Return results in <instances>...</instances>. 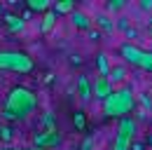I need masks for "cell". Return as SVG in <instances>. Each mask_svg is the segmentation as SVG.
<instances>
[{
    "mask_svg": "<svg viewBox=\"0 0 152 150\" xmlns=\"http://www.w3.org/2000/svg\"><path fill=\"white\" fill-rule=\"evenodd\" d=\"M38 108V94L23 85L12 87L7 96H5V103H2V120L5 122H19L26 120L31 112Z\"/></svg>",
    "mask_w": 152,
    "mask_h": 150,
    "instance_id": "1",
    "label": "cell"
},
{
    "mask_svg": "<svg viewBox=\"0 0 152 150\" xmlns=\"http://www.w3.org/2000/svg\"><path fill=\"white\" fill-rule=\"evenodd\" d=\"M136 106V99H133V89L131 87H119L115 89L105 101H103V115L105 117H129V112Z\"/></svg>",
    "mask_w": 152,
    "mask_h": 150,
    "instance_id": "2",
    "label": "cell"
},
{
    "mask_svg": "<svg viewBox=\"0 0 152 150\" xmlns=\"http://www.w3.org/2000/svg\"><path fill=\"white\" fill-rule=\"evenodd\" d=\"M35 68L33 56L17 49H0V71H14V73H31Z\"/></svg>",
    "mask_w": 152,
    "mask_h": 150,
    "instance_id": "3",
    "label": "cell"
},
{
    "mask_svg": "<svg viewBox=\"0 0 152 150\" xmlns=\"http://www.w3.org/2000/svg\"><path fill=\"white\" fill-rule=\"evenodd\" d=\"M136 131H138V124H136V120H133L131 115L117 120L113 150H131V146L136 143Z\"/></svg>",
    "mask_w": 152,
    "mask_h": 150,
    "instance_id": "4",
    "label": "cell"
},
{
    "mask_svg": "<svg viewBox=\"0 0 152 150\" xmlns=\"http://www.w3.org/2000/svg\"><path fill=\"white\" fill-rule=\"evenodd\" d=\"M33 146L42 150L58 148L61 146V134L58 131H38V134H33Z\"/></svg>",
    "mask_w": 152,
    "mask_h": 150,
    "instance_id": "5",
    "label": "cell"
},
{
    "mask_svg": "<svg viewBox=\"0 0 152 150\" xmlns=\"http://www.w3.org/2000/svg\"><path fill=\"white\" fill-rule=\"evenodd\" d=\"M119 54H122V59L126 61V63H131V66H140V59H143V54H145V49H140L138 45H133V42H124L122 47H119Z\"/></svg>",
    "mask_w": 152,
    "mask_h": 150,
    "instance_id": "6",
    "label": "cell"
},
{
    "mask_svg": "<svg viewBox=\"0 0 152 150\" xmlns=\"http://www.w3.org/2000/svg\"><path fill=\"white\" fill-rule=\"evenodd\" d=\"M113 82H110V77H103V75H98L94 82V96L96 99H101V101H105L110 94H113Z\"/></svg>",
    "mask_w": 152,
    "mask_h": 150,
    "instance_id": "7",
    "label": "cell"
},
{
    "mask_svg": "<svg viewBox=\"0 0 152 150\" xmlns=\"http://www.w3.org/2000/svg\"><path fill=\"white\" fill-rule=\"evenodd\" d=\"M77 94H80V101L82 103H87L94 96V85L87 80V75H77Z\"/></svg>",
    "mask_w": 152,
    "mask_h": 150,
    "instance_id": "8",
    "label": "cell"
},
{
    "mask_svg": "<svg viewBox=\"0 0 152 150\" xmlns=\"http://www.w3.org/2000/svg\"><path fill=\"white\" fill-rule=\"evenodd\" d=\"M70 24H73L75 28H80V31H91V19L87 17L84 12H80V10H75V12L70 14Z\"/></svg>",
    "mask_w": 152,
    "mask_h": 150,
    "instance_id": "9",
    "label": "cell"
},
{
    "mask_svg": "<svg viewBox=\"0 0 152 150\" xmlns=\"http://www.w3.org/2000/svg\"><path fill=\"white\" fill-rule=\"evenodd\" d=\"M2 19H5V26L12 31V33H19L21 28H23V19L19 17V14H12V12H5L2 14Z\"/></svg>",
    "mask_w": 152,
    "mask_h": 150,
    "instance_id": "10",
    "label": "cell"
},
{
    "mask_svg": "<svg viewBox=\"0 0 152 150\" xmlns=\"http://www.w3.org/2000/svg\"><path fill=\"white\" fill-rule=\"evenodd\" d=\"M96 66H98V75L110 77L113 66H110V61H108V54H105V52H98V54H96Z\"/></svg>",
    "mask_w": 152,
    "mask_h": 150,
    "instance_id": "11",
    "label": "cell"
},
{
    "mask_svg": "<svg viewBox=\"0 0 152 150\" xmlns=\"http://www.w3.org/2000/svg\"><path fill=\"white\" fill-rule=\"evenodd\" d=\"M54 24H56V12H54V10H49V12H45V17H42L40 31H42V33H49V31L54 28Z\"/></svg>",
    "mask_w": 152,
    "mask_h": 150,
    "instance_id": "12",
    "label": "cell"
},
{
    "mask_svg": "<svg viewBox=\"0 0 152 150\" xmlns=\"http://www.w3.org/2000/svg\"><path fill=\"white\" fill-rule=\"evenodd\" d=\"M54 12L56 14H73L75 12V0H61V2H56Z\"/></svg>",
    "mask_w": 152,
    "mask_h": 150,
    "instance_id": "13",
    "label": "cell"
},
{
    "mask_svg": "<svg viewBox=\"0 0 152 150\" xmlns=\"http://www.w3.org/2000/svg\"><path fill=\"white\" fill-rule=\"evenodd\" d=\"M96 24H98V28L101 31H105V33H110V31H115V24H113V19L108 17V14H96Z\"/></svg>",
    "mask_w": 152,
    "mask_h": 150,
    "instance_id": "14",
    "label": "cell"
},
{
    "mask_svg": "<svg viewBox=\"0 0 152 150\" xmlns=\"http://www.w3.org/2000/svg\"><path fill=\"white\" fill-rule=\"evenodd\" d=\"M40 131H56L54 112H45V117H42V122H40Z\"/></svg>",
    "mask_w": 152,
    "mask_h": 150,
    "instance_id": "15",
    "label": "cell"
},
{
    "mask_svg": "<svg viewBox=\"0 0 152 150\" xmlns=\"http://www.w3.org/2000/svg\"><path fill=\"white\" fill-rule=\"evenodd\" d=\"M26 2H28V7L33 12H49V2L52 0H26Z\"/></svg>",
    "mask_w": 152,
    "mask_h": 150,
    "instance_id": "16",
    "label": "cell"
},
{
    "mask_svg": "<svg viewBox=\"0 0 152 150\" xmlns=\"http://www.w3.org/2000/svg\"><path fill=\"white\" fill-rule=\"evenodd\" d=\"M73 124H75L80 131L87 129V115H84V110H75L73 112Z\"/></svg>",
    "mask_w": 152,
    "mask_h": 150,
    "instance_id": "17",
    "label": "cell"
},
{
    "mask_svg": "<svg viewBox=\"0 0 152 150\" xmlns=\"http://www.w3.org/2000/svg\"><path fill=\"white\" fill-rule=\"evenodd\" d=\"M126 77V66H113L110 71V82H122Z\"/></svg>",
    "mask_w": 152,
    "mask_h": 150,
    "instance_id": "18",
    "label": "cell"
},
{
    "mask_svg": "<svg viewBox=\"0 0 152 150\" xmlns=\"http://www.w3.org/2000/svg\"><path fill=\"white\" fill-rule=\"evenodd\" d=\"M138 68L145 71V73H152V52L145 49V54H143V59H140V66H138Z\"/></svg>",
    "mask_w": 152,
    "mask_h": 150,
    "instance_id": "19",
    "label": "cell"
},
{
    "mask_svg": "<svg viewBox=\"0 0 152 150\" xmlns=\"http://www.w3.org/2000/svg\"><path fill=\"white\" fill-rule=\"evenodd\" d=\"M124 5H126L124 0H110V2H108V12H122Z\"/></svg>",
    "mask_w": 152,
    "mask_h": 150,
    "instance_id": "20",
    "label": "cell"
},
{
    "mask_svg": "<svg viewBox=\"0 0 152 150\" xmlns=\"http://www.w3.org/2000/svg\"><path fill=\"white\" fill-rule=\"evenodd\" d=\"M91 148H94V138H91V136H84V138H82L80 150H91Z\"/></svg>",
    "mask_w": 152,
    "mask_h": 150,
    "instance_id": "21",
    "label": "cell"
},
{
    "mask_svg": "<svg viewBox=\"0 0 152 150\" xmlns=\"http://www.w3.org/2000/svg\"><path fill=\"white\" fill-rule=\"evenodd\" d=\"M0 138H2V141H10V138H12V129H10V127H2V129H0Z\"/></svg>",
    "mask_w": 152,
    "mask_h": 150,
    "instance_id": "22",
    "label": "cell"
},
{
    "mask_svg": "<svg viewBox=\"0 0 152 150\" xmlns=\"http://www.w3.org/2000/svg\"><path fill=\"white\" fill-rule=\"evenodd\" d=\"M117 28H122V31H129V19L122 17L119 21H117Z\"/></svg>",
    "mask_w": 152,
    "mask_h": 150,
    "instance_id": "23",
    "label": "cell"
},
{
    "mask_svg": "<svg viewBox=\"0 0 152 150\" xmlns=\"http://www.w3.org/2000/svg\"><path fill=\"white\" fill-rule=\"evenodd\" d=\"M70 66H82V56L80 54H70Z\"/></svg>",
    "mask_w": 152,
    "mask_h": 150,
    "instance_id": "24",
    "label": "cell"
},
{
    "mask_svg": "<svg viewBox=\"0 0 152 150\" xmlns=\"http://www.w3.org/2000/svg\"><path fill=\"white\" fill-rule=\"evenodd\" d=\"M140 101L145 103V108H148V110H152V101H150V96H148V94H140Z\"/></svg>",
    "mask_w": 152,
    "mask_h": 150,
    "instance_id": "25",
    "label": "cell"
},
{
    "mask_svg": "<svg viewBox=\"0 0 152 150\" xmlns=\"http://www.w3.org/2000/svg\"><path fill=\"white\" fill-rule=\"evenodd\" d=\"M2 150H42V148H35V146H28V148H12V146H5Z\"/></svg>",
    "mask_w": 152,
    "mask_h": 150,
    "instance_id": "26",
    "label": "cell"
},
{
    "mask_svg": "<svg viewBox=\"0 0 152 150\" xmlns=\"http://www.w3.org/2000/svg\"><path fill=\"white\" fill-rule=\"evenodd\" d=\"M140 10H152V0H140Z\"/></svg>",
    "mask_w": 152,
    "mask_h": 150,
    "instance_id": "27",
    "label": "cell"
},
{
    "mask_svg": "<svg viewBox=\"0 0 152 150\" xmlns=\"http://www.w3.org/2000/svg\"><path fill=\"white\" fill-rule=\"evenodd\" d=\"M131 150H145V143H140V141H136L131 146Z\"/></svg>",
    "mask_w": 152,
    "mask_h": 150,
    "instance_id": "28",
    "label": "cell"
},
{
    "mask_svg": "<svg viewBox=\"0 0 152 150\" xmlns=\"http://www.w3.org/2000/svg\"><path fill=\"white\" fill-rule=\"evenodd\" d=\"M87 33H89V38H91V40H98V38H101V33H98V31H94V28H91V31H87Z\"/></svg>",
    "mask_w": 152,
    "mask_h": 150,
    "instance_id": "29",
    "label": "cell"
},
{
    "mask_svg": "<svg viewBox=\"0 0 152 150\" xmlns=\"http://www.w3.org/2000/svg\"><path fill=\"white\" fill-rule=\"evenodd\" d=\"M0 14H5V12H2V7H0Z\"/></svg>",
    "mask_w": 152,
    "mask_h": 150,
    "instance_id": "30",
    "label": "cell"
}]
</instances>
